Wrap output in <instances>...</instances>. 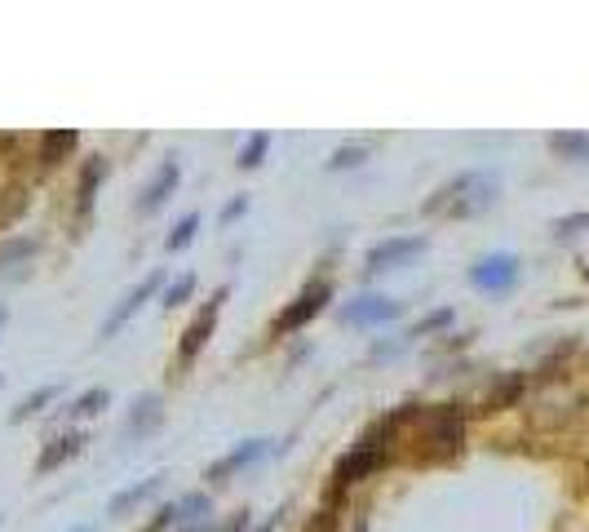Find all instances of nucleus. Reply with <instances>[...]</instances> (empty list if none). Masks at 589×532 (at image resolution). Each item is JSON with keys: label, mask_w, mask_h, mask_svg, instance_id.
Returning <instances> with one entry per match:
<instances>
[{"label": "nucleus", "mask_w": 589, "mask_h": 532, "mask_svg": "<svg viewBox=\"0 0 589 532\" xmlns=\"http://www.w3.org/2000/svg\"><path fill=\"white\" fill-rule=\"evenodd\" d=\"M271 453V439H248V444H240V448H231V453L222 457V462H217L213 470H209V479H217V484H222V479H231L235 470H244V466H253L257 457H266Z\"/></svg>", "instance_id": "0eeeda50"}, {"label": "nucleus", "mask_w": 589, "mask_h": 532, "mask_svg": "<svg viewBox=\"0 0 589 532\" xmlns=\"http://www.w3.org/2000/svg\"><path fill=\"white\" fill-rule=\"evenodd\" d=\"M581 227H589V213H576V218H563L558 222V235H581Z\"/></svg>", "instance_id": "6ab92c4d"}, {"label": "nucleus", "mask_w": 589, "mask_h": 532, "mask_svg": "<svg viewBox=\"0 0 589 532\" xmlns=\"http://www.w3.org/2000/svg\"><path fill=\"white\" fill-rule=\"evenodd\" d=\"M554 151H563V156H581V160H589V138L585 133H554Z\"/></svg>", "instance_id": "4468645a"}, {"label": "nucleus", "mask_w": 589, "mask_h": 532, "mask_svg": "<svg viewBox=\"0 0 589 532\" xmlns=\"http://www.w3.org/2000/svg\"><path fill=\"white\" fill-rule=\"evenodd\" d=\"M195 227H200V213H186V218L178 222V227L169 231V240H164V249H169V253H182L186 244L195 240Z\"/></svg>", "instance_id": "ddd939ff"}, {"label": "nucleus", "mask_w": 589, "mask_h": 532, "mask_svg": "<svg viewBox=\"0 0 589 532\" xmlns=\"http://www.w3.org/2000/svg\"><path fill=\"white\" fill-rule=\"evenodd\" d=\"M399 315H403V302L381 298V293H364V298H355L341 311V324H350V329H372V324L399 320Z\"/></svg>", "instance_id": "f03ea898"}, {"label": "nucleus", "mask_w": 589, "mask_h": 532, "mask_svg": "<svg viewBox=\"0 0 589 532\" xmlns=\"http://www.w3.org/2000/svg\"><path fill=\"white\" fill-rule=\"evenodd\" d=\"M204 510H209V497L204 493H191V497H182L178 506H169L164 510L160 519H155V528H169V524H191L195 515H204Z\"/></svg>", "instance_id": "9d476101"}, {"label": "nucleus", "mask_w": 589, "mask_h": 532, "mask_svg": "<svg viewBox=\"0 0 589 532\" xmlns=\"http://www.w3.org/2000/svg\"><path fill=\"white\" fill-rule=\"evenodd\" d=\"M266 147H271V133H253V138H248V147L240 151V169H257V165H262Z\"/></svg>", "instance_id": "2eb2a0df"}, {"label": "nucleus", "mask_w": 589, "mask_h": 532, "mask_svg": "<svg viewBox=\"0 0 589 532\" xmlns=\"http://www.w3.org/2000/svg\"><path fill=\"white\" fill-rule=\"evenodd\" d=\"M328 298H333V289H328V284H310L302 298H297V302L288 306V311L275 320V333H293V329H302L310 315L324 311V302H328Z\"/></svg>", "instance_id": "7ed1b4c3"}, {"label": "nucleus", "mask_w": 589, "mask_h": 532, "mask_svg": "<svg viewBox=\"0 0 589 532\" xmlns=\"http://www.w3.org/2000/svg\"><path fill=\"white\" fill-rule=\"evenodd\" d=\"M71 532H93V524H76V528H71Z\"/></svg>", "instance_id": "5701e85b"}, {"label": "nucleus", "mask_w": 589, "mask_h": 532, "mask_svg": "<svg viewBox=\"0 0 589 532\" xmlns=\"http://www.w3.org/2000/svg\"><path fill=\"white\" fill-rule=\"evenodd\" d=\"M191 289H195V275H182V280L164 293V306H182L186 298H191Z\"/></svg>", "instance_id": "a211bd4d"}, {"label": "nucleus", "mask_w": 589, "mask_h": 532, "mask_svg": "<svg viewBox=\"0 0 589 532\" xmlns=\"http://www.w3.org/2000/svg\"><path fill=\"white\" fill-rule=\"evenodd\" d=\"M421 249H426V240H421V235H403V240H386V244H377V249L368 253V271H386V266H399V262L417 258Z\"/></svg>", "instance_id": "423d86ee"}, {"label": "nucleus", "mask_w": 589, "mask_h": 532, "mask_svg": "<svg viewBox=\"0 0 589 532\" xmlns=\"http://www.w3.org/2000/svg\"><path fill=\"white\" fill-rule=\"evenodd\" d=\"M160 479L164 475H151V479H142V484H133V488H124V493H116V497H111V506H107V515L111 519H124L133 506H138V501H147L155 488H160Z\"/></svg>", "instance_id": "1a4fd4ad"}, {"label": "nucleus", "mask_w": 589, "mask_h": 532, "mask_svg": "<svg viewBox=\"0 0 589 532\" xmlns=\"http://www.w3.org/2000/svg\"><path fill=\"white\" fill-rule=\"evenodd\" d=\"M155 289H160V271H151V275H147V280H142V284H138V289H129V293H124V298H120V306H116V311H111V315H107V324H102V337H116V333L124 329V324H129V315H133V311H138V306H142V302H147V298H151V293H155Z\"/></svg>", "instance_id": "20e7f679"}, {"label": "nucleus", "mask_w": 589, "mask_h": 532, "mask_svg": "<svg viewBox=\"0 0 589 532\" xmlns=\"http://www.w3.org/2000/svg\"><path fill=\"white\" fill-rule=\"evenodd\" d=\"M240 213H244V196L226 204V209H222V222H235V218H240Z\"/></svg>", "instance_id": "412c9836"}, {"label": "nucleus", "mask_w": 589, "mask_h": 532, "mask_svg": "<svg viewBox=\"0 0 589 532\" xmlns=\"http://www.w3.org/2000/svg\"><path fill=\"white\" fill-rule=\"evenodd\" d=\"M133 408H138V413H133V417H129V431L147 435V431H151V426H155V422H160V399H155V395H147V399H142V404H133Z\"/></svg>", "instance_id": "f8f14e48"}, {"label": "nucleus", "mask_w": 589, "mask_h": 532, "mask_svg": "<svg viewBox=\"0 0 589 532\" xmlns=\"http://www.w3.org/2000/svg\"><path fill=\"white\" fill-rule=\"evenodd\" d=\"M244 528H248V515H235L231 524H226V528H217V532H244Z\"/></svg>", "instance_id": "4be33fe9"}, {"label": "nucleus", "mask_w": 589, "mask_h": 532, "mask_svg": "<svg viewBox=\"0 0 589 532\" xmlns=\"http://www.w3.org/2000/svg\"><path fill=\"white\" fill-rule=\"evenodd\" d=\"M364 160V151H337L333 156V169H346V165H359Z\"/></svg>", "instance_id": "aec40b11"}, {"label": "nucleus", "mask_w": 589, "mask_h": 532, "mask_svg": "<svg viewBox=\"0 0 589 532\" xmlns=\"http://www.w3.org/2000/svg\"><path fill=\"white\" fill-rule=\"evenodd\" d=\"M222 302H226V289L217 293V298H213V302L204 306V311H200V315H195V320H191V329L182 333V351H178V360H182V364H191L195 355H200L204 337L213 333V320H217V311H222Z\"/></svg>", "instance_id": "39448f33"}, {"label": "nucleus", "mask_w": 589, "mask_h": 532, "mask_svg": "<svg viewBox=\"0 0 589 532\" xmlns=\"http://www.w3.org/2000/svg\"><path fill=\"white\" fill-rule=\"evenodd\" d=\"M80 444H85V435H62V439H54V448H49L45 457H40V475H49V470H58L67 457H76L80 453Z\"/></svg>", "instance_id": "9b49d317"}, {"label": "nucleus", "mask_w": 589, "mask_h": 532, "mask_svg": "<svg viewBox=\"0 0 589 532\" xmlns=\"http://www.w3.org/2000/svg\"><path fill=\"white\" fill-rule=\"evenodd\" d=\"M514 280H519V258L514 253H492V258H479L470 266V284L483 293H505L514 289Z\"/></svg>", "instance_id": "f257e3e1"}, {"label": "nucleus", "mask_w": 589, "mask_h": 532, "mask_svg": "<svg viewBox=\"0 0 589 532\" xmlns=\"http://www.w3.org/2000/svg\"><path fill=\"white\" fill-rule=\"evenodd\" d=\"M178 178H182V169L173 165V160H164L160 169H155V178L147 182V191H142V200H138V213H155L164 200L173 196V187H178Z\"/></svg>", "instance_id": "6e6552de"}, {"label": "nucleus", "mask_w": 589, "mask_h": 532, "mask_svg": "<svg viewBox=\"0 0 589 532\" xmlns=\"http://www.w3.org/2000/svg\"><path fill=\"white\" fill-rule=\"evenodd\" d=\"M102 404H107V391H102V386H93V391H85L76 404H71V417H93Z\"/></svg>", "instance_id": "f3484780"}, {"label": "nucleus", "mask_w": 589, "mask_h": 532, "mask_svg": "<svg viewBox=\"0 0 589 532\" xmlns=\"http://www.w3.org/2000/svg\"><path fill=\"white\" fill-rule=\"evenodd\" d=\"M0 324H5V306H0Z\"/></svg>", "instance_id": "b1692460"}, {"label": "nucleus", "mask_w": 589, "mask_h": 532, "mask_svg": "<svg viewBox=\"0 0 589 532\" xmlns=\"http://www.w3.org/2000/svg\"><path fill=\"white\" fill-rule=\"evenodd\" d=\"M49 399H58V386H40L36 395H27L23 404L14 408V422H23V417H31V413H40V404H49Z\"/></svg>", "instance_id": "dca6fc26"}]
</instances>
